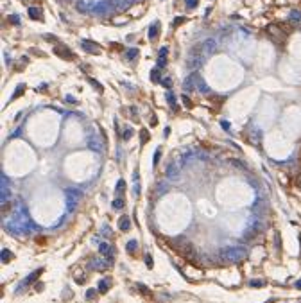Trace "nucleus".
Here are the masks:
<instances>
[{"label": "nucleus", "mask_w": 301, "mask_h": 303, "mask_svg": "<svg viewBox=\"0 0 301 303\" xmlns=\"http://www.w3.org/2000/svg\"><path fill=\"white\" fill-rule=\"evenodd\" d=\"M221 258L224 262H229V264H237V262H242L247 258V249L242 248V246H233V248H226L221 251Z\"/></svg>", "instance_id": "f257e3e1"}, {"label": "nucleus", "mask_w": 301, "mask_h": 303, "mask_svg": "<svg viewBox=\"0 0 301 303\" xmlns=\"http://www.w3.org/2000/svg\"><path fill=\"white\" fill-rule=\"evenodd\" d=\"M176 249L185 256V258H188V260H194L195 258V249H194V246L185 239V237H179V239H176Z\"/></svg>", "instance_id": "f03ea898"}, {"label": "nucleus", "mask_w": 301, "mask_h": 303, "mask_svg": "<svg viewBox=\"0 0 301 303\" xmlns=\"http://www.w3.org/2000/svg\"><path fill=\"white\" fill-rule=\"evenodd\" d=\"M65 196H66V206H68V212H74L75 206H77V204H79V201H81V192H79L77 189H66Z\"/></svg>", "instance_id": "7ed1b4c3"}, {"label": "nucleus", "mask_w": 301, "mask_h": 303, "mask_svg": "<svg viewBox=\"0 0 301 303\" xmlns=\"http://www.w3.org/2000/svg\"><path fill=\"white\" fill-rule=\"evenodd\" d=\"M197 77H199V76L192 72L187 79H185V81H183V91H194L195 86H197Z\"/></svg>", "instance_id": "20e7f679"}, {"label": "nucleus", "mask_w": 301, "mask_h": 303, "mask_svg": "<svg viewBox=\"0 0 301 303\" xmlns=\"http://www.w3.org/2000/svg\"><path fill=\"white\" fill-rule=\"evenodd\" d=\"M179 174H181V171H179V167H177V163H169L167 169H165V176H167V179L176 181V179L179 178Z\"/></svg>", "instance_id": "39448f33"}, {"label": "nucleus", "mask_w": 301, "mask_h": 303, "mask_svg": "<svg viewBox=\"0 0 301 303\" xmlns=\"http://www.w3.org/2000/svg\"><path fill=\"white\" fill-rule=\"evenodd\" d=\"M88 145H90V149L91 151H102L104 149V145H102V142H101V138L97 136V135H91L90 138H88Z\"/></svg>", "instance_id": "423d86ee"}, {"label": "nucleus", "mask_w": 301, "mask_h": 303, "mask_svg": "<svg viewBox=\"0 0 301 303\" xmlns=\"http://www.w3.org/2000/svg\"><path fill=\"white\" fill-rule=\"evenodd\" d=\"M81 47H83L86 52H91V54L101 52V47H99L97 43H93V41H90V40H83V41H81Z\"/></svg>", "instance_id": "0eeeda50"}, {"label": "nucleus", "mask_w": 301, "mask_h": 303, "mask_svg": "<svg viewBox=\"0 0 301 303\" xmlns=\"http://www.w3.org/2000/svg\"><path fill=\"white\" fill-rule=\"evenodd\" d=\"M203 50H204L206 54H213V52L217 50V41H215L213 38L204 40V43H203Z\"/></svg>", "instance_id": "6e6552de"}, {"label": "nucleus", "mask_w": 301, "mask_h": 303, "mask_svg": "<svg viewBox=\"0 0 301 303\" xmlns=\"http://www.w3.org/2000/svg\"><path fill=\"white\" fill-rule=\"evenodd\" d=\"M108 266H111V264H109V262H104V260H101V258H95V260L90 262V267H91V269H97V271H104Z\"/></svg>", "instance_id": "1a4fd4ad"}, {"label": "nucleus", "mask_w": 301, "mask_h": 303, "mask_svg": "<svg viewBox=\"0 0 301 303\" xmlns=\"http://www.w3.org/2000/svg\"><path fill=\"white\" fill-rule=\"evenodd\" d=\"M158 36H159V22H154L149 27V40L154 41V40H158Z\"/></svg>", "instance_id": "9d476101"}, {"label": "nucleus", "mask_w": 301, "mask_h": 303, "mask_svg": "<svg viewBox=\"0 0 301 303\" xmlns=\"http://www.w3.org/2000/svg\"><path fill=\"white\" fill-rule=\"evenodd\" d=\"M54 52L57 54V56H61V58H65V59H74V54L68 50V49H65V47H56L54 49Z\"/></svg>", "instance_id": "9b49d317"}, {"label": "nucleus", "mask_w": 301, "mask_h": 303, "mask_svg": "<svg viewBox=\"0 0 301 303\" xmlns=\"http://www.w3.org/2000/svg\"><path fill=\"white\" fill-rule=\"evenodd\" d=\"M201 65H203V59H201V56L192 52V56H190V59H188V66H190V68H199Z\"/></svg>", "instance_id": "f8f14e48"}, {"label": "nucleus", "mask_w": 301, "mask_h": 303, "mask_svg": "<svg viewBox=\"0 0 301 303\" xmlns=\"http://www.w3.org/2000/svg\"><path fill=\"white\" fill-rule=\"evenodd\" d=\"M29 16L32 18V20H43V13H41V9L40 7H29Z\"/></svg>", "instance_id": "ddd939ff"}, {"label": "nucleus", "mask_w": 301, "mask_h": 303, "mask_svg": "<svg viewBox=\"0 0 301 303\" xmlns=\"http://www.w3.org/2000/svg\"><path fill=\"white\" fill-rule=\"evenodd\" d=\"M258 230H260V226H258V224L254 226V228H249V230L246 231V235H244V239H246V240H251V239H254V237H256L258 233H260Z\"/></svg>", "instance_id": "4468645a"}, {"label": "nucleus", "mask_w": 301, "mask_h": 303, "mask_svg": "<svg viewBox=\"0 0 301 303\" xmlns=\"http://www.w3.org/2000/svg\"><path fill=\"white\" fill-rule=\"evenodd\" d=\"M119 228H120L122 231H127V230L131 228V221H129V217H126V215H124V217H120V219H119Z\"/></svg>", "instance_id": "2eb2a0df"}, {"label": "nucleus", "mask_w": 301, "mask_h": 303, "mask_svg": "<svg viewBox=\"0 0 301 303\" xmlns=\"http://www.w3.org/2000/svg\"><path fill=\"white\" fill-rule=\"evenodd\" d=\"M195 88H197L201 93H210V91H212L210 88H208V84H206V83H204L201 77H197V86H195Z\"/></svg>", "instance_id": "dca6fc26"}, {"label": "nucleus", "mask_w": 301, "mask_h": 303, "mask_svg": "<svg viewBox=\"0 0 301 303\" xmlns=\"http://www.w3.org/2000/svg\"><path fill=\"white\" fill-rule=\"evenodd\" d=\"M40 274H41V269H38V271H34V273H32L31 276H27V280H25V282H24V284H22L20 287H27L29 284H32V282H34V280H36V278H38Z\"/></svg>", "instance_id": "f3484780"}, {"label": "nucleus", "mask_w": 301, "mask_h": 303, "mask_svg": "<svg viewBox=\"0 0 301 303\" xmlns=\"http://www.w3.org/2000/svg\"><path fill=\"white\" fill-rule=\"evenodd\" d=\"M167 190H169V186H167V181H159V183L156 185V194H158V196L165 194Z\"/></svg>", "instance_id": "a211bd4d"}, {"label": "nucleus", "mask_w": 301, "mask_h": 303, "mask_svg": "<svg viewBox=\"0 0 301 303\" xmlns=\"http://www.w3.org/2000/svg\"><path fill=\"white\" fill-rule=\"evenodd\" d=\"M151 81H154V83H161V76H159V68H158V66L151 70Z\"/></svg>", "instance_id": "6ab92c4d"}, {"label": "nucleus", "mask_w": 301, "mask_h": 303, "mask_svg": "<svg viewBox=\"0 0 301 303\" xmlns=\"http://www.w3.org/2000/svg\"><path fill=\"white\" fill-rule=\"evenodd\" d=\"M24 90H25V84H18V86H16V90H14V93H13V97H11V101H14L16 97H20Z\"/></svg>", "instance_id": "aec40b11"}, {"label": "nucleus", "mask_w": 301, "mask_h": 303, "mask_svg": "<svg viewBox=\"0 0 301 303\" xmlns=\"http://www.w3.org/2000/svg\"><path fill=\"white\" fill-rule=\"evenodd\" d=\"M111 206L115 208V210H120V208H124V199H120V197H117L113 203H111Z\"/></svg>", "instance_id": "412c9836"}, {"label": "nucleus", "mask_w": 301, "mask_h": 303, "mask_svg": "<svg viewBox=\"0 0 301 303\" xmlns=\"http://www.w3.org/2000/svg\"><path fill=\"white\" fill-rule=\"evenodd\" d=\"M11 258H13L11 251H7V249H2V262H4V264H7V262H9Z\"/></svg>", "instance_id": "4be33fe9"}, {"label": "nucleus", "mask_w": 301, "mask_h": 303, "mask_svg": "<svg viewBox=\"0 0 301 303\" xmlns=\"http://www.w3.org/2000/svg\"><path fill=\"white\" fill-rule=\"evenodd\" d=\"M140 140H142V145L147 144V140H149V131L147 129H142L140 131Z\"/></svg>", "instance_id": "5701e85b"}, {"label": "nucleus", "mask_w": 301, "mask_h": 303, "mask_svg": "<svg viewBox=\"0 0 301 303\" xmlns=\"http://www.w3.org/2000/svg\"><path fill=\"white\" fill-rule=\"evenodd\" d=\"M99 251H101V255H109L111 253V248H109V244H101L99 246Z\"/></svg>", "instance_id": "b1692460"}, {"label": "nucleus", "mask_w": 301, "mask_h": 303, "mask_svg": "<svg viewBox=\"0 0 301 303\" xmlns=\"http://www.w3.org/2000/svg\"><path fill=\"white\" fill-rule=\"evenodd\" d=\"M165 97H167L169 104H170L172 108H176V97H174V93H172V91H167V95H165Z\"/></svg>", "instance_id": "393cba45"}, {"label": "nucleus", "mask_w": 301, "mask_h": 303, "mask_svg": "<svg viewBox=\"0 0 301 303\" xmlns=\"http://www.w3.org/2000/svg\"><path fill=\"white\" fill-rule=\"evenodd\" d=\"M108 287H109V282H108V280H101V282H99V291H101V292H106Z\"/></svg>", "instance_id": "a878e982"}, {"label": "nucleus", "mask_w": 301, "mask_h": 303, "mask_svg": "<svg viewBox=\"0 0 301 303\" xmlns=\"http://www.w3.org/2000/svg\"><path fill=\"white\" fill-rule=\"evenodd\" d=\"M136 56H138V49H129V50L126 52V58H127V59H134Z\"/></svg>", "instance_id": "bb28decb"}, {"label": "nucleus", "mask_w": 301, "mask_h": 303, "mask_svg": "<svg viewBox=\"0 0 301 303\" xmlns=\"http://www.w3.org/2000/svg\"><path fill=\"white\" fill-rule=\"evenodd\" d=\"M167 65V56H158V68H163Z\"/></svg>", "instance_id": "cd10ccee"}, {"label": "nucleus", "mask_w": 301, "mask_h": 303, "mask_svg": "<svg viewBox=\"0 0 301 303\" xmlns=\"http://www.w3.org/2000/svg\"><path fill=\"white\" fill-rule=\"evenodd\" d=\"M136 246H138V242H136V240H129V242H127V251H129V253H134Z\"/></svg>", "instance_id": "c85d7f7f"}, {"label": "nucleus", "mask_w": 301, "mask_h": 303, "mask_svg": "<svg viewBox=\"0 0 301 303\" xmlns=\"http://www.w3.org/2000/svg\"><path fill=\"white\" fill-rule=\"evenodd\" d=\"M124 189H126V181L124 179H119V183H117V194H122Z\"/></svg>", "instance_id": "c756f323"}, {"label": "nucleus", "mask_w": 301, "mask_h": 303, "mask_svg": "<svg viewBox=\"0 0 301 303\" xmlns=\"http://www.w3.org/2000/svg\"><path fill=\"white\" fill-rule=\"evenodd\" d=\"M299 20H301V13L292 11V13H290V22H299Z\"/></svg>", "instance_id": "7c9ffc66"}, {"label": "nucleus", "mask_w": 301, "mask_h": 303, "mask_svg": "<svg viewBox=\"0 0 301 303\" xmlns=\"http://www.w3.org/2000/svg\"><path fill=\"white\" fill-rule=\"evenodd\" d=\"M159 158H161V151H159V149H156V153H154V160H152V165H154V167L158 165Z\"/></svg>", "instance_id": "2f4dec72"}, {"label": "nucleus", "mask_w": 301, "mask_h": 303, "mask_svg": "<svg viewBox=\"0 0 301 303\" xmlns=\"http://www.w3.org/2000/svg\"><path fill=\"white\" fill-rule=\"evenodd\" d=\"M249 285H251V287H262V285H264V282H262V280H251Z\"/></svg>", "instance_id": "473e14b6"}, {"label": "nucleus", "mask_w": 301, "mask_h": 303, "mask_svg": "<svg viewBox=\"0 0 301 303\" xmlns=\"http://www.w3.org/2000/svg\"><path fill=\"white\" fill-rule=\"evenodd\" d=\"M197 2H199V0H185V4H187V7H188V9L195 7V6H197Z\"/></svg>", "instance_id": "72a5a7b5"}, {"label": "nucleus", "mask_w": 301, "mask_h": 303, "mask_svg": "<svg viewBox=\"0 0 301 303\" xmlns=\"http://www.w3.org/2000/svg\"><path fill=\"white\" fill-rule=\"evenodd\" d=\"M181 101L185 102V106H187V108H192V106H194V104H192V101H190L187 95H183V97H181Z\"/></svg>", "instance_id": "f704fd0d"}, {"label": "nucleus", "mask_w": 301, "mask_h": 303, "mask_svg": "<svg viewBox=\"0 0 301 303\" xmlns=\"http://www.w3.org/2000/svg\"><path fill=\"white\" fill-rule=\"evenodd\" d=\"M131 136H133V129H131V127H126V129H124V138L129 140Z\"/></svg>", "instance_id": "c9c22d12"}, {"label": "nucleus", "mask_w": 301, "mask_h": 303, "mask_svg": "<svg viewBox=\"0 0 301 303\" xmlns=\"http://www.w3.org/2000/svg\"><path fill=\"white\" fill-rule=\"evenodd\" d=\"M9 22L13 23V25H18V23H20V18H18L16 14H11V16H9Z\"/></svg>", "instance_id": "e433bc0d"}, {"label": "nucleus", "mask_w": 301, "mask_h": 303, "mask_svg": "<svg viewBox=\"0 0 301 303\" xmlns=\"http://www.w3.org/2000/svg\"><path fill=\"white\" fill-rule=\"evenodd\" d=\"M161 84H163L165 88H170V86H172V81H170V77H165V79H161Z\"/></svg>", "instance_id": "4c0bfd02"}, {"label": "nucleus", "mask_w": 301, "mask_h": 303, "mask_svg": "<svg viewBox=\"0 0 301 303\" xmlns=\"http://www.w3.org/2000/svg\"><path fill=\"white\" fill-rule=\"evenodd\" d=\"M86 298H88V299H93V298H95V289H90V291L86 292Z\"/></svg>", "instance_id": "58836bf2"}, {"label": "nucleus", "mask_w": 301, "mask_h": 303, "mask_svg": "<svg viewBox=\"0 0 301 303\" xmlns=\"http://www.w3.org/2000/svg\"><path fill=\"white\" fill-rule=\"evenodd\" d=\"M145 264H147V267H152V258H151V255H149V253L145 255Z\"/></svg>", "instance_id": "ea45409f"}, {"label": "nucleus", "mask_w": 301, "mask_h": 303, "mask_svg": "<svg viewBox=\"0 0 301 303\" xmlns=\"http://www.w3.org/2000/svg\"><path fill=\"white\" fill-rule=\"evenodd\" d=\"M183 22H185V18H183V16H177V18L174 20V27H177L179 23H183Z\"/></svg>", "instance_id": "a19ab883"}, {"label": "nucleus", "mask_w": 301, "mask_h": 303, "mask_svg": "<svg viewBox=\"0 0 301 303\" xmlns=\"http://www.w3.org/2000/svg\"><path fill=\"white\" fill-rule=\"evenodd\" d=\"M231 163H233L235 167H246V165H244V163H242L240 160H231Z\"/></svg>", "instance_id": "79ce46f5"}, {"label": "nucleus", "mask_w": 301, "mask_h": 303, "mask_svg": "<svg viewBox=\"0 0 301 303\" xmlns=\"http://www.w3.org/2000/svg\"><path fill=\"white\" fill-rule=\"evenodd\" d=\"M90 83H91V84H93V86H97V90H99V91H102V86H101V84H99V83H97L95 79H91Z\"/></svg>", "instance_id": "37998d69"}, {"label": "nucleus", "mask_w": 301, "mask_h": 303, "mask_svg": "<svg viewBox=\"0 0 301 303\" xmlns=\"http://www.w3.org/2000/svg\"><path fill=\"white\" fill-rule=\"evenodd\" d=\"M158 124V119H156V115H152L151 117V126H156Z\"/></svg>", "instance_id": "c03bdc74"}, {"label": "nucleus", "mask_w": 301, "mask_h": 303, "mask_svg": "<svg viewBox=\"0 0 301 303\" xmlns=\"http://www.w3.org/2000/svg\"><path fill=\"white\" fill-rule=\"evenodd\" d=\"M102 233H104V235H108V233H111V228H108V226H102Z\"/></svg>", "instance_id": "a18cd8bd"}, {"label": "nucleus", "mask_w": 301, "mask_h": 303, "mask_svg": "<svg viewBox=\"0 0 301 303\" xmlns=\"http://www.w3.org/2000/svg\"><path fill=\"white\" fill-rule=\"evenodd\" d=\"M77 9H79V11H83V13L86 11V7H84V4H83V2H79V4H77Z\"/></svg>", "instance_id": "49530a36"}, {"label": "nucleus", "mask_w": 301, "mask_h": 303, "mask_svg": "<svg viewBox=\"0 0 301 303\" xmlns=\"http://www.w3.org/2000/svg\"><path fill=\"white\" fill-rule=\"evenodd\" d=\"M134 194H136V196H138V194H140V185H138V183L134 185Z\"/></svg>", "instance_id": "de8ad7c7"}, {"label": "nucleus", "mask_w": 301, "mask_h": 303, "mask_svg": "<svg viewBox=\"0 0 301 303\" xmlns=\"http://www.w3.org/2000/svg\"><path fill=\"white\" fill-rule=\"evenodd\" d=\"M296 289H301V280H297V282H296Z\"/></svg>", "instance_id": "09e8293b"}]
</instances>
